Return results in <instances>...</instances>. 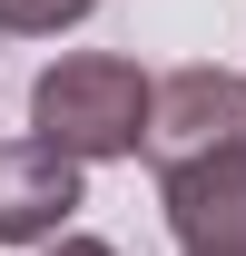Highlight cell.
<instances>
[{
    "instance_id": "6da1fadb",
    "label": "cell",
    "mask_w": 246,
    "mask_h": 256,
    "mask_svg": "<svg viewBox=\"0 0 246 256\" xmlns=\"http://www.w3.org/2000/svg\"><path fill=\"white\" fill-rule=\"evenodd\" d=\"M148 69L118 60V50H69L30 79V138L60 148V158H138L148 148Z\"/></svg>"
},
{
    "instance_id": "7a4b0ae2",
    "label": "cell",
    "mask_w": 246,
    "mask_h": 256,
    "mask_svg": "<svg viewBox=\"0 0 246 256\" xmlns=\"http://www.w3.org/2000/svg\"><path fill=\"white\" fill-rule=\"evenodd\" d=\"M246 148V79L236 69H168L148 89V168H158V188L168 178H187V168H207V158H236Z\"/></svg>"
},
{
    "instance_id": "3957f363",
    "label": "cell",
    "mask_w": 246,
    "mask_h": 256,
    "mask_svg": "<svg viewBox=\"0 0 246 256\" xmlns=\"http://www.w3.org/2000/svg\"><path fill=\"white\" fill-rule=\"evenodd\" d=\"M69 207H79V158L40 138H0V246H60Z\"/></svg>"
},
{
    "instance_id": "277c9868",
    "label": "cell",
    "mask_w": 246,
    "mask_h": 256,
    "mask_svg": "<svg viewBox=\"0 0 246 256\" xmlns=\"http://www.w3.org/2000/svg\"><path fill=\"white\" fill-rule=\"evenodd\" d=\"M158 207H168L178 256H246V148H236V158L187 168V178H168Z\"/></svg>"
},
{
    "instance_id": "5b68a950",
    "label": "cell",
    "mask_w": 246,
    "mask_h": 256,
    "mask_svg": "<svg viewBox=\"0 0 246 256\" xmlns=\"http://www.w3.org/2000/svg\"><path fill=\"white\" fill-rule=\"evenodd\" d=\"M98 0H0V30L10 40H60V30H79Z\"/></svg>"
},
{
    "instance_id": "8992f818",
    "label": "cell",
    "mask_w": 246,
    "mask_h": 256,
    "mask_svg": "<svg viewBox=\"0 0 246 256\" xmlns=\"http://www.w3.org/2000/svg\"><path fill=\"white\" fill-rule=\"evenodd\" d=\"M50 256H118V246H108V236H60Z\"/></svg>"
}]
</instances>
